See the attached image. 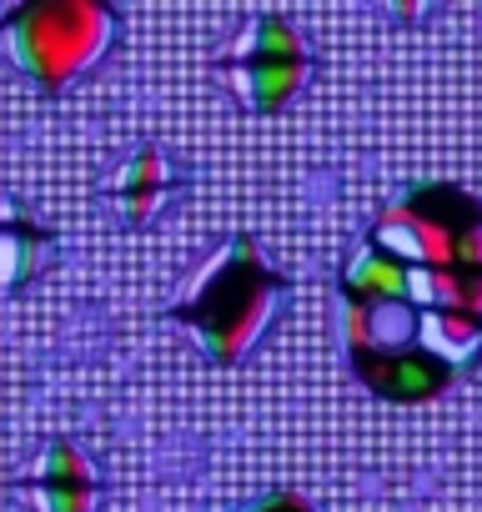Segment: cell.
Segmentation results:
<instances>
[{
    "instance_id": "11",
    "label": "cell",
    "mask_w": 482,
    "mask_h": 512,
    "mask_svg": "<svg viewBox=\"0 0 482 512\" xmlns=\"http://www.w3.org/2000/svg\"><path fill=\"white\" fill-rule=\"evenodd\" d=\"M417 347L442 367L462 372L482 357V317L467 312H417Z\"/></svg>"
},
{
    "instance_id": "9",
    "label": "cell",
    "mask_w": 482,
    "mask_h": 512,
    "mask_svg": "<svg viewBox=\"0 0 482 512\" xmlns=\"http://www.w3.org/2000/svg\"><path fill=\"white\" fill-rule=\"evenodd\" d=\"M342 302H352V307L412 302V267L367 241L347 256V267H342Z\"/></svg>"
},
{
    "instance_id": "12",
    "label": "cell",
    "mask_w": 482,
    "mask_h": 512,
    "mask_svg": "<svg viewBox=\"0 0 482 512\" xmlns=\"http://www.w3.org/2000/svg\"><path fill=\"white\" fill-rule=\"evenodd\" d=\"M247 512H317L312 502H302L297 492H267L262 502H252Z\"/></svg>"
},
{
    "instance_id": "1",
    "label": "cell",
    "mask_w": 482,
    "mask_h": 512,
    "mask_svg": "<svg viewBox=\"0 0 482 512\" xmlns=\"http://www.w3.org/2000/svg\"><path fill=\"white\" fill-rule=\"evenodd\" d=\"M282 307H287V282L262 256V246L252 236H231L186 277L181 297L171 302V322L186 327L211 362L231 367L257 352Z\"/></svg>"
},
{
    "instance_id": "4",
    "label": "cell",
    "mask_w": 482,
    "mask_h": 512,
    "mask_svg": "<svg viewBox=\"0 0 482 512\" xmlns=\"http://www.w3.org/2000/svg\"><path fill=\"white\" fill-rule=\"evenodd\" d=\"M312 76V51L302 41V31L277 16V11H257L241 21V31L226 41V51L216 56V81L257 116L282 111Z\"/></svg>"
},
{
    "instance_id": "10",
    "label": "cell",
    "mask_w": 482,
    "mask_h": 512,
    "mask_svg": "<svg viewBox=\"0 0 482 512\" xmlns=\"http://www.w3.org/2000/svg\"><path fill=\"white\" fill-rule=\"evenodd\" d=\"M342 347L352 352H397L417 347V307L392 302V307H352L342 302Z\"/></svg>"
},
{
    "instance_id": "5",
    "label": "cell",
    "mask_w": 482,
    "mask_h": 512,
    "mask_svg": "<svg viewBox=\"0 0 482 512\" xmlns=\"http://www.w3.org/2000/svg\"><path fill=\"white\" fill-rule=\"evenodd\" d=\"M101 467L71 437H51L11 482L21 512H96L101 507Z\"/></svg>"
},
{
    "instance_id": "7",
    "label": "cell",
    "mask_w": 482,
    "mask_h": 512,
    "mask_svg": "<svg viewBox=\"0 0 482 512\" xmlns=\"http://www.w3.org/2000/svg\"><path fill=\"white\" fill-rule=\"evenodd\" d=\"M61 262L56 226L21 196H0V297H21Z\"/></svg>"
},
{
    "instance_id": "8",
    "label": "cell",
    "mask_w": 482,
    "mask_h": 512,
    "mask_svg": "<svg viewBox=\"0 0 482 512\" xmlns=\"http://www.w3.org/2000/svg\"><path fill=\"white\" fill-rule=\"evenodd\" d=\"M352 372L362 377L367 392H377L382 402H432L452 387V367H442L437 357H427L422 347H397V352H352L347 357Z\"/></svg>"
},
{
    "instance_id": "3",
    "label": "cell",
    "mask_w": 482,
    "mask_h": 512,
    "mask_svg": "<svg viewBox=\"0 0 482 512\" xmlns=\"http://www.w3.org/2000/svg\"><path fill=\"white\" fill-rule=\"evenodd\" d=\"M372 246L407 262L412 272L482 277V201H472L452 181H427L377 216Z\"/></svg>"
},
{
    "instance_id": "2",
    "label": "cell",
    "mask_w": 482,
    "mask_h": 512,
    "mask_svg": "<svg viewBox=\"0 0 482 512\" xmlns=\"http://www.w3.org/2000/svg\"><path fill=\"white\" fill-rule=\"evenodd\" d=\"M121 16L106 0H26L0 11V56L41 96H66L111 61Z\"/></svg>"
},
{
    "instance_id": "6",
    "label": "cell",
    "mask_w": 482,
    "mask_h": 512,
    "mask_svg": "<svg viewBox=\"0 0 482 512\" xmlns=\"http://www.w3.org/2000/svg\"><path fill=\"white\" fill-rule=\"evenodd\" d=\"M186 191H191V171H186L161 141H141V146L106 176V186H101L106 211H111L121 226H131V231L151 226V221H156L161 211H171L176 196H186Z\"/></svg>"
}]
</instances>
